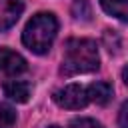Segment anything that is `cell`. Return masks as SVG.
Here are the masks:
<instances>
[{
	"label": "cell",
	"instance_id": "cell-12",
	"mask_svg": "<svg viewBox=\"0 0 128 128\" xmlns=\"http://www.w3.org/2000/svg\"><path fill=\"white\" fill-rule=\"evenodd\" d=\"M118 126L120 128H128V102H124L120 112H118Z\"/></svg>",
	"mask_w": 128,
	"mask_h": 128
},
{
	"label": "cell",
	"instance_id": "cell-4",
	"mask_svg": "<svg viewBox=\"0 0 128 128\" xmlns=\"http://www.w3.org/2000/svg\"><path fill=\"white\" fill-rule=\"evenodd\" d=\"M24 70H26V60L18 52L10 48H0V72L16 76V74H22Z\"/></svg>",
	"mask_w": 128,
	"mask_h": 128
},
{
	"label": "cell",
	"instance_id": "cell-11",
	"mask_svg": "<svg viewBox=\"0 0 128 128\" xmlns=\"http://www.w3.org/2000/svg\"><path fill=\"white\" fill-rule=\"evenodd\" d=\"M70 128H104V126L92 118H74L70 122Z\"/></svg>",
	"mask_w": 128,
	"mask_h": 128
},
{
	"label": "cell",
	"instance_id": "cell-2",
	"mask_svg": "<svg viewBox=\"0 0 128 128\" xmlns=\"http://www.w3.org/2000/svg\"><path fill=\"white\" fill-rule=\"evenodd\" d=\"M56 32H58L56 16L50 12H40L32 16V20L26 24L22 32V42L34 54H46L56 38Z\"/></svg>",
	"mask_w": 128,
	"mask_h": 128
},
{
	"label": "cell",
	"instance_id": "cell-7",
	"mask_svg": "<svg viewBox=\"0 0 128 128\" xmlns=\"http://www.w3.org/2000/svg\"><path fill=\"white\" fill-rule=\"evenodd\" d=\"M86 90H88V100L94 102V104H100V106L108 104L110 98H112V86L104 80L92 82L90 86H86Z\"/></svg>",
	"mask_w": 128,
	"mask_h": 128
},
{
	"label": "cell",
	"instance_id": "cell-9",
	"mask_svg": "<svg viewBox=\"0 0 128 128\" xmlns=\"http://www.w3.org/2000/svg\"><path fill=\"white\" fill-rule=\"evenodd\" d=\"M14 122H16V112L10 106L0 104V128H10Z\"/></svg>",
	"mask_w": 128,
	"mask_h": 128
},
{
	"label": "cell",
	"instance_id": "cell-10",
	"mask_svg": "<svg viewBox=\"0 0 128 128\" xmlns=\"http://www.w3.org/2000/svg\"><path fill=\"white\" fill-rule=\"evenodd\" d=\"M72 14H74L76 18H82V20H90V16H92L90 6H88L86 0H74V4H72Z\"/></svg>",
	"mask_w": 128,
	"mask_h": 128
},
{
	"label": "cell",
	"instance_id": "cell-5",
	"mask_svg": "<svg viewBox=\"0 0 128 128\" xmlns=\"http://www.w3.org/2000/svg\"><path fill=\"white\" fill-rule=\"evenodd\" d=\"M22 10H24L22 0H0V32L14 26Z\"/></svg>",
	"mask_w": 128,
	"mask_h": 128
},
{
	"label": "cell",
	"instance_id": "cell-8",
	"mask_svg": "<svg viewBox=\"0 0 128 128\" xmlns=\"http://www.w3.org/2000/svg\"><path fill=\"white\" fill-rule=\"evenodd\" d=\"M100 4L110 16L128 22V0H100Z\"/></svg>",
	"mask_w": 128,
	"mask_h": 128
},
{
	"label": "cell",
	"instance_id": "cell-14",
	"mask_svg": "<svg viewBox=\"0 0 128 128\" xmlns=\"http://www.w3.org/2000/svg\"><path fill=\"white\" fill-rule=\"evenodd\" d=\"M50 128H60V126H50Z\"/></svg>",
	"mask_w": 128,
	"mask_h": 128
},
{
	"label": "cell",
	"instance_id": "cell-13",
	"mask_svg": "<svg viewBox=\"0 0 128 128\" xmlns=\"http://www.w3.org/2000/svg\"><path fill=\"white\" fill-rule=\"evenodd\" d=\"M122 80H124V84L128 86V64L122 68Z\"/></svg>",
	"mask_w": 128,
	"mask_h": 128
},
{
	"label": "cell",
	"instance_id": "cell-6",
	"mask_svg": "<svg viewBox=\"0 0 128 128\" xmlns=\"http://www.w3.org/2000/svg\"><path fill=\"white\" fill-rule=\"evenodd\" d=\"M4 94H6L12 102L22 104V102H28V98H30V94H32V86H30V82H26V80H8V82L4 84Z\"/></svg>",
	"mask_w": 128,
	"mask_h": 128
},
{
	"label": "cell",
	"instance_id": "cell-1",
	"mask_svg": "<svg viewBox=\"0 0 128 128\" xmlns=\"http://www.w3.org/2000/svg\"><path fill=\"white\" fill-rule=\"evenodd\" d=\"M98 46L94 40L88 38H72L64 46V58H62V68L60 72L64 76H74V74H86L98 70Z\"/></svg>",
	"mask_w": 128,
	"mask_h": 128
},
{
	"label": "cell",
	"instance_id": "cell-3",
	"mask_svg": "<svg viewBox=\"0 0 128 128\" xmlns=\"http://www.w3.org/2000/svg\"><path fill=\"white\" fill-rule=\"evenodd\" d=\"M54 102L62 108H68V110H80L84 108L90 100H88V90L86 86H80V84H68L60 90L54 92Z\"/></svg>",
	"mask_w": 128,
	"mask_h": 128
}]
</instances>
